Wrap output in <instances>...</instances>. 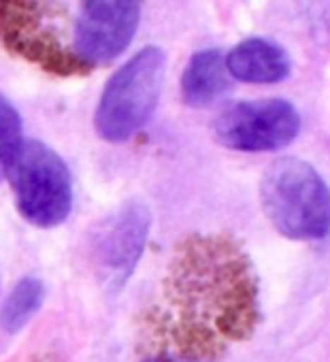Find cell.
Masks as SVG:
<instances>
[{"mask_svg": "<svg viewBox=\"0 0 330 362\" xmlns=\"http://www.w3.org/2000/svg\"><path fill=\"white\" fill-rule=\"evenodd\" d=\"M145 362H207V360H194V358L175 356V354H158V356L147 358Z\"/></svg>", "mask_w": 330, "mask_h": 362, "instance_id": "12", "label": "cell"}, {"mask_svg": "<svg viewBox=\"0 0 330 362\" xmlns=\"http://www.w3.org/2000/svg\"><path fill=\"white\" fill-rule=\"evenodd\" d=\"M164 66V52L145 47L111 75L94 115L96 130L105 141H128L149 122L162 92Z\"/></svg>", "mask_w": 330, "mask_h": 362, "instance_id": "4", "label": "cell"}, {"mask_svg": "<svg viewBox=\"0 0 330 362\" xmlns=\"http://www.w3.org/2000/svg\"><path fill=\"white\" fill-rule=\"evenodd\" d=\"M143 0H0V41L62 77L115 60L134 39Z\"/></svg>", "mask_w": 330, "mask_h": 362, "instance_id": "2", "label": "cell"}, {"mask_svg": "<svg viewBox=\"0 0 330 362\" xmlns=\"http://www.w3.org/2000/svg\"><path fill=\"white\" fill-rule=\"evenodd\" d=\"M7 177L18 211L39 228L62 224L73 209V179L66 162L45 143L24 141Z\"/></svg>", "mask_w": 330, "mask_h": 362, "instance_id": "5", "label": "cell"}, {"mask_svg": "<svg viewBox=\"0 0 330 362\" xmlns=\"http://www.w3.org/2000/svg\"><path fill=\"white\" fill-rule=\"evenodd\" d=\"M151 228V216L141 201L117 207L94 233L92 258L98 277L109 288H122L134 273Z\"/></svg>", "mask_w": 330, "mask_h": 362, "instance_id": "7", "label": "cell"}, {"mask_svg": "<svg viewBox=\"0 0 330 362\" xmlns=\"http://www.w3.org/2000/svg\"><path fill=\"white\" fill-rule=\"evenodd\" d=\"M22 143V117L18 109L0 94V179L7 177V170Z\"/></svg>", "mask_w": 330, "mask_h": 362, "instance_id": "11", "label": "cell"}, {"mask_svg": "<svg viewBox=\"0 0 330 362\" xmlns=\"http://www.w3.org/2000/svg\"><path fill=\"white\" fill-rule=\"evenodd\" d=\"M41 303H43V284L37 277L22 279L11 290V294L3 307V315H0L3 328L7 332H18L39 311Z\"/></svg>", "mask_w": 330, "mask_h": 362, "instance_id": "10", "label": "cell"}, {"mask_svg": "<svg viewBox=\"0 0 330 362\" xmlns=\"http://www.w3.org/2000/svg\"><path fill=\"white\" fill-rule=\"evenodd\" d=\"M162 326L177 354L209 360L258 326V277L241 243L228 235H194L171 262L162 294Z\"/></svg>", "mask_w": 330, "mask_h": 362, "instance_id": "1", "label": "cell"}, {"mask_svg": "<svg viewBox=\"0 0 330 362\" xmlns=\"http://www.w3.org/2000/svg\"><path fill=\"white\" fill-rule=\"evenodd\" d=\"M226 69L232 79L245 83H279L290 71L288 52L269 39H245L226 54Z\"/></svg>", "mask_w": 330, "mask_h": 362, "instance_id": "8", "label": "cell"}, {"mask_svg": "<svg viewBox=\"0 0 330 362\" xmlns=\"http://www.w3.org/2000/svg\"><path fill=\"white\" fill-rule=\"evenodd\" d=\"M300 132L296 107L283 98L235 103L213 122V136L232 151H277L288 147Z\"/></svg>", "mask_w": 330, "mask_h": 362, "instance_id": "6", "label": "cell"}, {"mask_svg": "<svg viewBox=\"0 0 330 362\" xmlns=\"http://www.w3.org/2000/svg\"><path fill=\"white\" fill-rule=\"evenodd\" d=\"M260 203L277 233L292 241H319L330 235V188L305 160H275L262 175Z\"/></svg>", "mask_w": 330, "mask_h": 362, "instance_id": "3", "label": "cell"}, {"mask_svg": "<svg viewBox=\"0 0 330 362\" xmlns=\"http://www.w3.org/2000/svg\"><path fill=\"white\" fill-rule=\"evenodd\" d=\"M230 90L226 56L218 49L196 52L182 77V94L190 107H207Z\"/></svg>", "mask_w": 330, "mask_h": 362, "instance_id": "9", "label": "cell"}]
</instances>
